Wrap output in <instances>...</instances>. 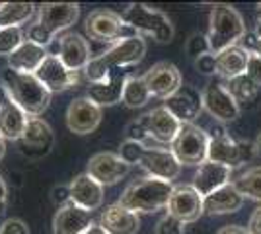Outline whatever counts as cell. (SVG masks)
I'll use <instances>...</instances> for the list:
<instances>
[{
  "label": "cell",
  "instance_id": "obj_1",
  "mask_svg": "<svg viewBox=\"0 0 261 234\" xmlns=\"http://www.w3.org/2000/svg\"><path fill=\"white\" fill-rule=\"evenodd\" d=\"M146 55V41L141 35H135L129 39H123L119 43H113L101 55L92 57V61L84 68V74L92 82H101L113 70H127L133 65H139Z\"/></svg>",
  "mask_w": 261,
  "mask_h": 234
},
{
  "label": "cell",
  "instance_id": "obj_2",
  "mask_svg": "<svg viewBox=\"0 0 261 234\" xmlns=\"http://www.w3.org/2000/svg\"><path fill=\"white\" fill-rule=\"evenodd\" d=\"M2 86L18 108L28 117H39L51 103V92L35 78V74H22L12 68L2 70Z\"/></svg>",
  "mask_w": 261,
  "mask_h": 234
},
{
  "label": "cell",
  "instance_id": "obj_3",
  "mask_svg": "<svg viewBox=\"0 0 261 234\" xmlns=\"http://www.w3.org/2000/svg\"><path fill=\"white\" fill-rule=\"evenodd\" d=\"M174 186L158 178H139L130 181L121 195L119 203L133 213H156L168 207Z\"/></svg>",
  "mask_w": 261,
  "mask_h": 234
},
{
  "label": "cell",
  "instance_id": "obj_4",
  "mask_svg": "<svg viewBox=\"0 0 261 234\" xmlns=\"http://www.w3.org/2000/svg\"><path fill=\"white\" fill-rule=\"evenodd\" d=\"M246 34H248L246 22L234 6H230V4H215L213 6L207 34L211 55H218L224 49L238 45Z\"/></svg>",
  "mask_w": 261,
  "mask_h": 234
},
{
  "label": "cell",
  "instance_id": "obj_5",
  "mask_svg": "<svg viewBox=\"0 0 261 234\" xmlns=\"http://www.w3.org/2000/svg\"><path fill=\"white\" fill-rule=\"evenodd\" d=\"M123 20L141 37L148 35L158 43H170L175 35L172 20L164 12L150 8L148 4H129L123 12Z\"/></svg>",
  "mask_w": 261,
  "mask_h": 234
},
{
  "label": "cell",
  "instance_id": "obj_6",
  "mask_svg": "<svg viewBox=\"0 0 261 234\" xmlns=\"http://www.w3.org/2000/svg\"><path fill=\"white\" fill-rule=\"evenodd\" d=\"M255 156L253 143L248 141H234L222 125H217L208 133V152L207 160L218 162L222 166L236 168L240 164L250 162Z\"/></svg>",
  "mask_w": 261,
  "mask_h": 234
},
{
  "label": "cell",
  "instance_id": "obj_7",
  "mask_svg": "<svg viewBox=\"0 0 261 234\" xmlns=\"http://www.w3.org/2000/svg\"><path fill=\"white\" fill-rule=\"evenodd\" d=\"M170 150L181 166H201L207 160L208 133L195 123H181Z\"/></svg>",
  "mask_w": 261,
  "mask_h": 234
},
{
  "label": "cell",
  "instance_id": "obj_8",
  "mask_svg": "<svg viewBox=\"0 0 261 234\" xmlns=\"http://www.w3.org/2000/svg\"><path fill=\"white\" fill-rule=\"evenodd\" d=\"M84 30L88 37L98 43H119L123 39L139 35L121 14L113 10H94L86 18Z\"/></svg>",
  "mask_w": 261,
  "mask_h": 234
},
{
  "label": "cell",
  "instance_id": "obj_9",
  "mask_svg": "<svg viewBox=\"0 0 261 234\" xmlns=\"http://www.w3.org/2000/svg\"><path fill=\"white\" fill-rule=\"evenodd\" d=\"M203 96V110L213 115L218 123H232L238 119L240 106L232 98L224 82H208L205 90L201 92Z\"/></svg>",
  "mask_w": 261,
  "mask_h": 234
},
{
  "label": "cell",
  "instance_id": "obj_10",
  "mask_svg": "<svg viewBox=\"0 0 261 234\" xmlns=\"http://www.w3.org/2000/svg\"><path fill=\"white\" fill-rule=\"evenodd\" d=\"M142 80L150 92V96L158 98V100H168L181 88V74H179L177 67L170 61H160V63L152 65L144 72Z\"/></svg>",
  "mask_w": 261,
  "mask_h": 234
},
{
  "label": "cell",
  "instance_id": "obj_11",
  "mask_svg": "<svg viewBox=\"0 0 261 234\" xmlns=\"http://www.w3.org/2000/svg\"><path fill=\"white\" fill-rule=\"evenodd\" d=\"M80 18V6L74 2H47L37 8V22L53 35L72 28Z\"/></svg>",
  "mask_w": 261,
  "mask_h": 234
},
{
  "label": "cell",
  "instance_id": "obj_12",
  "mask_svg": "<svg viewBox=\"0 0 261 234\" xmlns=\"http://www.w3.org/2000/svg\"><path fill=\"white\" fill-rule=\"evenodd\" d=\"M130 172V166L113 152H98L88 160L86 174L98 181L99 186H115L123 178H127Z\"/></svg>",
  "mask_w": 261,
  "mask_h": 234
},
{
  "label": "cell",
  "instance_id": "obj_13",
  "mask_svg": "<svg viewBox=\"0 0 261 234\" xmlns=\"http://www.w3.org/2000/svg\"><path fill=\"white\" fill-rule=\"evenodd\" d=\"M166 209H168V215L179 219L184 224L195 223L205 215L203 197L197 193L193 186H185V184L184 186H175Z\"/></svg>",
  "mask_w": 261,
  "mask_h": 234
},
{
  "label": "cell",
  "instance_id": "obj_14",
  "mask_svg": "<svg viewBox=\"0 0 261 234\" xmlns=\"http://www.w3.org/2000/svg\"><path fill=\"white\" fill-rule=\"evenodd\" d=\"M20 143L22 154L32 156V158H41L49 154L55 145V133L49 127V123L43 121L41 117H30L25 131H23Z\"/></svg>",
  "mask_w": 261,
  "mask_h": 234
},
{
  "label": "cell",
  "instance_id": "obj_15",
  "mask_svg": "<svg viewBox=\"0 0 261 234\" xmlns=\"http://www.w3.org/2000/svg\"><path fill=\"white\" fill-rule=\"evenodd\" d=\"M101 123V108L90 98H76L66 110V127L74 135L94 133Z\"/></svg>",
  "mask_w": 261,
  "mask_h": 234
},
{
  "label": "cell",
  "instance_id": "obj_16",
  "mask_svg": "<svg viewBox=\"0 0 261 234\" xmlns=\"http://www.w3.org/2000/svg\"><path fill=\"white\" fill-rule=\"evenodd\" d=\"M35 78H37L51 94H59V92H65V90L76 86L78 82H80V72L66 68L65 65L61 63L59 57L49 55L43 61V65L37 68Z\"/></svg>",
  "mask_w": 261,
  "mask_h": 234
},
{
  "label": "cell",
  "instance_id": "obj_17",
  "mask_svg": "<svg viewBox=\"0 0 261 234\" xmlns=\"http://www.w3.org/2000/svg\"><path fill=\"white\" fill-rule=\"evenodd\" d=\"M139 166L150 176V178H158L164 181H174L179 172H181V164L175 160L172 150L168 148H160V146H146L144 154H142Z\"/></svg>",
  "mask_w": 261,
  "mask_h": 234
},
{
  "label": "cell",
  "instance_id": "obj_18",
  "mask_svg": "<svg viewBox=\"0 0 261 234\" xmlns=\"http://www.w3.org/2000/svg\"><path fill=\"white\" fill-rule=\"evenodd\" d=\"M55 57L61 59V63L70 70H84L88 63L92 61L90 45L88 41L78 34H65L57 39V51Z\"/></svg>",
  "mask_w": 261,
  "mask_h": 234
},
{
  "label": "cell",
  "instance_id": "obj_19",
  "mask_svg": "<svg viewBox=\"0 0 261 234\" xmlns=\"http://www.w3.org/2000/svg\"><path fill=\"white\" fill-rule=\"evenodd\" d=\"M141 121L146 129L148 139L156 141L158 145H172V141L175 139V135L181 127V123L177 121L164 106L154 108L152 112L141 115Z\"/></svg>",
  "mask_w": 261,
  "mask_h": 234
},
{
  "label": "cell",
  "instance_id": "obj_20",
  "mask_svg": "<svg viewBox=\"0 0 261 234\" xmlns=\"http://www.w3.org/2000/svg\"><path fill=\"white\" fill-rule=\"evenodd\" d=\"M129 76V70H113L106 80L92 82L88 86V98L99 108L119 103L123 101V92H125V84H127Z\"/></svg>",
  "mask_w": 261,
  "mask_h": 234
},
{
  "label": "cell",
  "instance_id": "obj_21",
  "mask_svg": "<svg viewBox=\"0 0 261 234\" xmlns=\"http://www.w3.org/2000/svg\"><path fill=\"white\" fill-rule=\"evenodd\" d=\"M164 108L179 123H193V119L203 110V96L195 88L181 84V88L174 96L164 100Z\"/></svg>",
  "mask_w": 261,
  "mask_h": 234
},
{
  "label": "cell",
  "instance_id": "obj_22",
  "mask_svg": "<svg viewBox=\"0 0 261 234\" xmlns=\"http://www.w3.org/2000/svg\"><path fill=\"white\" fill-rule=\"evenodd\" d=\"M232 184V168L222 166L218 162L205 160L201 166H197V172L193 176V188L205 199L207 195L215 193L217 190Z\"/></svg>",
  "mask_w": 261,
  "mask_h": 234
},
{
  "label": "cell",
  "instance_id": "obj_23",
  "mask_svg": "<svg viewBox=\"0 0 261 234\" xmlns=\"http://www.w3.org/2000/svg\"><path fill=\"white\" fill-rule=\"evenodd\" d=\"M98 224L108 234H137L141 230L139 215L123 207L119 201L113 205H108L101 211Z\"/></svg>",
  "mask_w": 261,
  "mask_h": 234
},
{
  "label": "cell",
  "instance_id": "obj_24",
  "mask_svg": "<svg viewBox=\"0 0 261 234\" xmlns=\"http://www.w3.org/2000/svg\"><path fill=\"white\" fill-rule=\"evenodd\" d=\"M92 224V213L74 203H66L55 213L53 234H84Z\"/></svg>",
  "mask_w": 261,
  "mask_h": 234
},
{
  "label": "cell",
  "instance_id": "obj_25",
  "mask_svg": "<svg viewBox=\"0 0 261 234\" xmlns=\"http://www.w3.org/2000/svg\"><path fill=\"white\" fill-rule=\"evenodd\" d=\"M70 190V203L86 211H98L103 205V186H99L96 179L88 174H80L68 184Z\"/></svg>",
  "mask_w": 261,
  "mask_h": 234
},
{
  "label": "cell",
  "instance_id": "obj_26",
  "mask_svg": "<svg viewBox=\"0 0 261 234\" xmlns=\"http://www.w3.org/2000/svg\"><path fill=\"white\" fill-rule=\"evenodd\" d=\"M49 57V51L45 47L32 43V41H23L10 57H8V68L22 72V74H35L37 68L43 65V61Z\"/></svg>",
  "mask_w": 261,
  "mask_h": 234
},
{
  "label": "cell",
  "instance_id": "obj_27",
  "mask_svg": "<svg viewBox=\"0 0 261 234\" xmlns=\"http://www.w3.org/2000/svg\"><path fill=\"white\" fill-rule=\"evenodd\" d=\"M242 205H244V195L234 188V184L220 188L203 199L205 215H232L238 213Z\"/></svg>",
  "mask_w": 261,
  "mask_h": 234
},
{
  "label": "cell",
  "instance_id": "obj_28",
  "mask_svg": "<svg viewBox=\"0 0 261 234\" xmlns=\"http://www.w3.org/2000/svg\"><path fill=\"white\" fill-rule=\"evenodd\" d=\"M217 61V74L224 80H232V78H238L242 74H246V68H248V61H250V53L240 47H228L224 49L222 53L215 55Z\"/></svg>",
  "mask_w": 261,
  "mask_h": 234
},
{
  "label": "cell",
  "instance_id": "obj_29",
  "mask_svg": "<svg viewBox=\"0 0 261 234\" xmlns=\"http://www.w3.org/2000/svg\"><path fill=\"white\" fill-rule=\"evenodd\" d=\"M28 115L22 108H18L12 100L0 106V137L4 141H20L25 125H28Z\"/></svg>",
  "mask_w": 261,
  "mask_h": 234
},
{
  "label": "cell",
  "instance_id": "obj_30",
  "mask_svg": "<svg viewBox=\"0 0 261 234\" xmlns=\"http://www.w3.org/2000/svg\"><path fill=\"white\" fill-rule=\"evenodd\" d=\"M35 14L32 2H2L0 4V28H22Z\"/></svg>",
  "mask_w": 261,
  "mask_h": 234
},
{
  "label": "cell",
  "instance_id": "obj_31",
  "mask_svg": "<svg viewBox=\"0 0 261 234\" xmlns=\"http://www.w3.org/2000/svg\"><path fill=\"white\" fill-rule=\"evenodd\" d=\"M234 188L244 195V199H253L261 203V166L248 168L244 174L232 181Z\"/></svg>",
  "mask_w": 261,
  "mask_h": 234
},
{
  "label": "cell",
  "instance_id": "obj_32",
  "mask_svg": "<svg viewBox=\"0 0 261 234\" xmlns=\"http://www.w3.org/2000/svg\"><path fill=\"white\" fill-rule=\"evenodd\" d=\"M224 86L228 90L230 94H232V98L236 100V103H251V101H255L257 98V94H259V86L248 78L246 74H242L238 78H232V80H226L224 82Z\"/></svg>",
  "mask_w": 261,
  "mask_h": 234
},
{
  "label": "cell",
  "instance_id": "obj_33",
  "mask_svg": "<svg viewBox=\"0 0 261 234\" xmlns=\"http://www.w3.org/2000/svg\"><path fill=\"white\" fill-rule=\"evenodd\" d=\"M150 92L146 88L142 76H133L130 74L127 84H125V92H123V103L130 108V110H137V108H142L146 106L148 100H150Z\"/></svg>",
  "mask_w": 261,
  "mask_h": 234
},
{
  "label": "cell",
  "instance_id": "obj_34",
  "mask_svg": "<svg viewBox=\"0 0 261 234\" xmlns=\"http://www.w3.org/2000/svg\"><path fill=\"white\" fill-rule=\"evenodd\" d=\"M23 41L22 28H0V55L10 57Z\"/></svg>",
  "mask_w": 261,
  "mask_h": 234
},
{
  "label": "cell",
  "instance_id": "obj_35",
  "mask_svg": "<svg viewBox=\"0 0 261 234\" xmlns=\"http://www.w3.org/2000/svg\"><path fill=\"white\" fill-rule=\"evenodd\" d=\"M187 55L191 59H199L203 55H208L211 53V47H208V39L205 34H193L189 39H187Z\"/></svg>",
  "mask_w": 261,
  "mask_h": 234
},
{
  "label": "cell",
  "instance_id": "obj_36",
  "mask_svg": "<svg viewBox=\"0 0 261 234\" xmlns=\"http://www.w3.org/2000/svg\"><path fill=\"white\" fill-rule=\"evenodd\" d=\"M144 150H146V146L141 145V143H133V141H125L119 148V156L129 164H139L141 162L142 154H144Z\"/></svg>",
  "mask_w": 261,
  "mask_h": 234
},
{
  "label": "cell",
  "instance_id": "obj_37",
  "mask_svg": "<svg viewBox=\"0 0 261 234\" xmlns=\"http://www.w3.org/2000/svg\"><path fill=\"white\" fill-rule=\"evenodd\" d=\"M154 234H185V224L172 215H164L156 223Z\"/></svg>",
  "mask_w": 261,
  "mask_h": 234
},
{
  "label": "cell",
  "instance_id": "obj_38",
  "mask_svg": "<svg viewBox=\"0 0 261 234\" xmlns=\"http://www.w3.org/2000/svg\"><path fill=\"white\" fill-rule=\"evenodd\" d=\"M28 41H32V43L39 45V47H49V45H53L55 41V35L51 32H47L43 25H39V23H33L30 25V30H28Z\"/></svg>",
  "mask_w": 261,
  "mask_h": 234
},
{
  "label": "cell",
  "instance_id": "obj_39",
  "mask_svg": "<svg viewBox=\"0 0 261 234\" xmlns=\"http://www.w3.org/2000/svg\"><path fill=\"white\" fill-rule=\"evenodd\" d=\"M125 135H127V141L141 143V145H144V141L148 139V135H146V129H144V125H142L141 117H139V119H135V121H130L129 125H127Z\"/></svg>",
  "mask_w": 261,
  "mask_h": 234
},
{
  "label": "cell",
  "instance_id": "obj_40",
  "mask_svg": "<svg viewBox=\"0 0 261 234\" xmlns=\"http://www.w3.org/2000/svg\"><path fill=\"white\" fill-rule=\"evenodd\" d=\"M0 234H30V230L22 219H6L0 226Z\"/></svg>",
  "mask_w": 261,
  "mask_h": 234
},
{
  "label": "cell",
  "instance_id": "obj_41",
  "mask_svg": "<svg viewBox=\"0 0 261 234\" xmlns=\"http://www.w3.org/2000/svg\"><path fill=\"white\" fill-rule=\"evenodd\" d=\"M246 76L251 78L257 86H261V57L255 53H250V61H248V68H246Z\"/></svg>",
  "mask_w": 261,
  "mask_h": 234
},
{
  "label": "cell",
  "instance_id": "obj_42",
  "mask_svg": "<svg viewBox=\"0 0 261 234\" xmlns=\"http://www.w3.org/2000/svg\"><path fill=\"white\" fill-rule=\"evenodd\" d=\"M195 68L201 72V74H207V76H211V74H217V61H215V55H203L199 57L195 61Z\"/></svg>",
  "mask_w": 261,
  "mask_h": 234
},
{
  "label": "cell",
  "instance_id": "obj_43",
  "mask_svg": "<svg viewBox=\"0 0 261 234\" xmlns=\"http://www.w3.org/2000/svg\"><path fill=\"white\" fill-rule=\"evenodd\" d=\"M51 201L57 205V209L66 205V203H70V190H68V186H55L53 190H51Z\"/></svg>",
  "mask_w": 261,
  "mask_h": 234
},
{
  "label": "cell",
  "instance_id": "obj_44",
  "mask_svg": "<svg viewBox=\"0 0 261 234\" xmlns=\"http://www.w3.org/2000/svg\"><path fill=\"white\" fill-rule=\"evenodd\" d=\"M248 234H261V205L251 213L248 223Z\"/></svg>",
  "mask_w": 261,
  "mask_h": 234
},
{
  "label": "cell",
  "instance_id": "obj_45",
  "mask_svg": "<svg viewBox=\"0 0 261 234\" xmlns=\"http://www.w3.org/2000/svg\"><path fill=\"white\" fill-rule=\"evenodd\" d=\"M8 207V188H6V181L0 176V215H4Z\"/></svg>",
  "mask_w": 261,
  "mask_h": 234
},
{
  "label": "cell",
  "instance_id": "obj_46",
  "mask_svg": "<svg viewBox=\"0 0 261 234\" xmlns=\"http://www.w3.org/2000/svg\"><path fill=\"white\" fill-rule=\"evenodd\" d=\"M217 234H248V228H242L238 224H228V226H222Z\"/></svg>",
  "mask_w": 261,
  "mask_h": 234
},
{
  "label": "cell",
  "instance_id": "obj_47",
  "mask_svg": "<svg viewBox=\"0 0 261 234\" xmlns=\"http://www.w3.org/2000/svg\"><path fill=\"white\" fill-rule=\"evenodd\" d=\"M253 34L257 35V39H261V2L257 4V20H255V30Z\"/></svg>",
  "mask_w": 261,
  "mask_h": 234
},
{
  "label": "cell",
  "instance_id": "obj_48",
  "mask_svg": "<svg viewBox=\"0 0 261 234\" xmlns=\"http://www.w3.org/2000/svg\"><path fill=\"white\" fill-rule=\"evenodd\" d=\"M84 234H108V232H106V230H103L99 224H92V226H90Z\"/></svg>",
  "mask_w": 261,
  "mask_h": 234
},
{
  "label": "cell",
  "instance_id": "obj_49",
  "mask_svg": "<svg viewBox=\"0 0 261 234\" xmlns=\"http://www.w3.org/2000/svg\"><path fill=\"white\" fill-rule=\"evenodd\" d=\"M253 150H255V154L261 156V133L257 135V139L253 141Z\"/></svg>",
  "mask_w": 261,
  "mask_h": 234
},
{
  "label": "cell",
  "instance_id": "obj_50",
  "mask_svg": "<svg viewBox=\"0 0 261 234\" xmlns=\"http://www.w3.org/2000/svg\"><path fill=\"white\" fill-rule=\"evenodd\" d=\"M8 100H10V98H8V92L4 90V86H0V106H2V103H6Z\"/></svg>",
  "mask_w": 261,
  "mask_h": 234
},
{
  "label": "cell",
  "instance_id": "obj_51",
  "mask_svg": "<svg viewBox=\"0 0 261 234\" xmlns=\"http://www.w3.org/2000/svg\"><path fill=\"white\" fill-rule=\"evenodd\" d=\"M4 152H6V145H4V139L0 137V160L4 158Z\"/></svg>",
  "mask_w": 261,
  "mask_h": 234
},
{
  "label": "cell",
  "instance_id": "obj_52",
  "mask_svg": "<svg viewBox=\"0 0 261 234\" xmlns=\"http://www.w3.org/2000/svg\"><path fill=\"white\" fill-rule=\"evenodd\" d=\"M255 55H259V57H261V39L257 41V47H255Z\"/></svg>",
  "mask_w": 261,
  "mask_h": 234
}]
</instances>
